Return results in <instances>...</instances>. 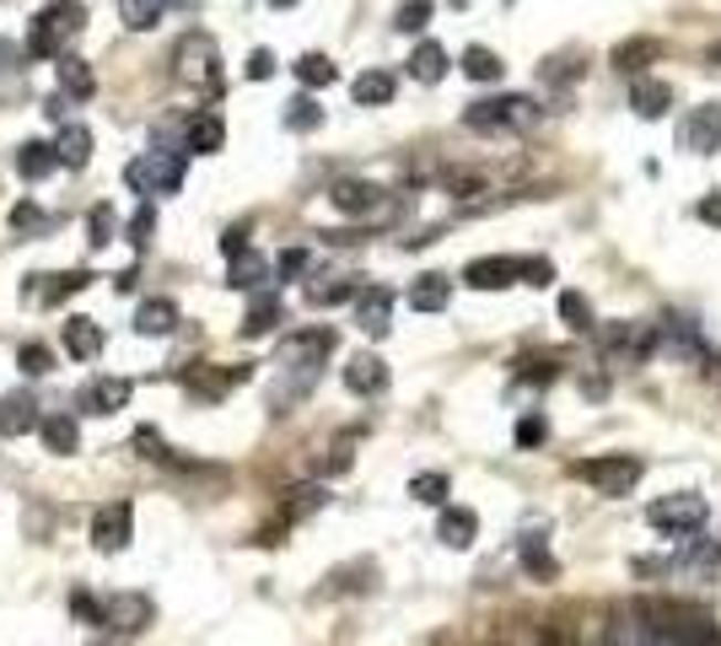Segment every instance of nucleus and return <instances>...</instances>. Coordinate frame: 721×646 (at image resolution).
<instances>
[{
	"instance_id": "1",
	"label": "nucleus",
	"mask_w": 721,
	"mask_h": 646,
	"mask_svg": "<svg viewBox=\"0 0 721 646\" xmlns=\"http://www.w3.org/2000/svg\"><path fill=\"white\" fill-rule=\"evenodd\" d=\"M86 28V6L81 0H49L33 28H28V54L33 60H65V43Z\"/></svg>"
},
{
	"instance_id": "2",
	"label": "nucleus",
	"mask_w": 721,
	"mask_h": 646,
	"mask_svg": "<svg viewBox=\"0 0 721 646\" xmlns=\"http://www.w3.org/2000/svg\"><path fill=\"white\" fill-rule=\"evenodd\" d=\"M539 119H544V108H539L533 97H522V92L484 97V103H469V108H463V124H469L474 135H522V129H533Z\"/></svg>"
},
{
	"instance_id": "3",
	"label": "nucleus",
	"mask_w": 721,
	"mask_h": 646,
	"mask_svg": "<svg viewBox=\"0 0 721 646\" xmlns=\"http://www.w3.org/2000/svg\"><path fill=\"white\" fill-rule=\"evenodd\" d=\"M657 351L673 356V362H683V366H694L700 377H717L721 372V356L711 351V340L700 334V323L694 319H662L657 323Z\"/></svg>"
},
{
	"instance_id": "4",
	"label": "nucleus",
	"mask_w": 721,
	"mask_h": 646,
	"mask_svg": "<svg viewBox=\"0 0 721 646\" xmlns=\"http://www.w3.org/2000/svg\"><path fill=\"white\" fill-rule=\"evenodd\" d=\"M124 178H129V189H140V195H178L184 178H189V152L157 146V152H146V157L129 162Z\"/></svg>"
},
{
	"instance_id": "5",
	"label": "nucleus",
	"mask_w": 721,
	"mask_h": 646,
	"mask_svg": "<svg viewBox=\"0 0 721 646\" xmlns=\"http://www.w3.org/2000/svg\"><path fill=\"white\" fill-rule=\"evenodd\" d=\"M571 475L587 480L598 496H630V490L641 485L646 463L636 458V452H603V458H582V463H571Z\"/></svg>"
},
{
	"instance_id": "6",
	"label": "nucleus",
	"mask_w": 721,
	"mask_h": 646,
	"mask_svg": "<svg viewBox=\"0 0 721 646\" xmlns=\"http://www.w3.org/2000/svg\"><path fill=\"white\" fill-rule=\"evenodd\" d=\"M641 576H657V571H683V576H717L721 571V539H706V533H694V539H683L673 555H662V561H651L641 555L636 561Z\"/></svg>"
},
{
	"instance_id": "7",
	"label": "nucleus",
	"mask_w": 721,
	"mask_h": 646,
	"mask_svg": "<svg viewBox=\"0 0 721 646\" xmlns=\"http://www.w3.org/2000/svg\"><path fill=\"white\" fill-rule=\"evenodd\" d=\"M711 518V501L700 496V490H679V496H657L651 507H646V523L657 528V533H700Z\"/></svg>"
},
{
	"instance_id": "8",
	"label": "nucleus",
	"mask_w": 721,
	"mask_h": 646,
	"mask_svg": "<svg viewBox=\"0 0 721 646\" xmlns=\"http://www.w3.org/2000/svg\"><path fill=\"white\" fill-rule=\"evenodd\" d=\"M651 351H657V329H651V323H608V329H603V356H608V362L641 366Z\"/></svg>"
},
{
	"instance_id": "9",
	"label": "nucleus",
	"mask_w": 721,
	"mask_h": 646,
	"mask_svg": "<svg viewBox=\"0 0 721 646\" xmlns=\"http://www.w3.org/2000/svg\"><path fill=\"white\" fill-rule=\"evenodd\" d=\"M221 54H216V39H205V33H189V39L178 43V76L189 81V86H205V92H216L221 86Z\"/></svg>"
},
{
	"instance_id": "10",
	"label": "nucleus",
	"mask_w": 721,
	"mask_h": 646,
	"mask_svg": "<svg viewBox=\"0 0 721 646\" xmlns=\"http://www.w3.org/2000/svg\"><path fill=\"white\" fill-rule=\"evenodd\" d=\"M608 646H673V636L646 614L641 604L636 608H619L614 614V625H608Z\"/></svg>"
},
{
	"instance_id": "11",
	"label": "nucleus",
	"mask_w": 721,
	"mask_h": 646,
	"mask_svg": "<svg viewBox=\"0 0 721 646\" xmlns=\"http://www.w3.org/2000/svg\"><path fill=\"white\" fill-rule=\"evenodd\" d=\"M679 140L689 157H711L721 146V103H700V108H689L679 124Z\"/></svg>"
},
{
	"instance_id": "12",
	"label": "nucleus",
	"mask_w": 721,
	"mask_h": 646,
	"mask_svg": "<svg viewBox=\"0 0 721 646\" xmlns=\"http://www.w3.org/2000/svg\"><path fill=\"white\" fill-rule=\"evenodd\" d=\"M328 200L334 210H345V216H388V189H377V184H366V178H339L334 189H328Z\"/></svg>"
},
{
	"instance_id": "13",
	"label": "nucleus",
	"mask_w": 721,
	"mask_h": 646,
	"mask_svg": "<svg viewBox=\"0 0 721 646\" xmlns=\"http://www.w3.org/2000/svg\"><path fill=\"white\" fill-rule=\"evenodd\" d=\"M129 539H135V507H129V501H108V507L92 518V544H97L103 555H119Z\"/></svg>"
},
{
	"instance_id": "14",
	"label": "nucleus",
	"mask_w": 721,
	"mask_h": 646,
	"mask_svg": "<svg viewBox=\"0 0 721 646\" xmlns=\"http://www.w3.org/2000/svg\"><path fill=\"white\" fill-rule=\"evenodd\" d=\"M151 598L146 593H114L108 604H103V625L114 631V636H140L146 625H151Z\"/></svg>"
},
{
	"instance_id": "15",
	"label": "nucleus",
	"mask_w": 721,
	"mask_h": 646,
	"mask_svg": "<svg viewBox=\"0 0 721 646\" xmlns=\"http://www.w3.org/2000/svg\"><path fill=\"white\" fill-rule=\"evenodd\" d=\"M281 366H323L334 356V329H302V334H285L281 340Z\"/></svg>"
},
{
	"instance_id": "16",
	"label": "nucleus",
	"mask_w": 721,
	"mask_h": 646,
	"mask_svg": "<svg viewBox=\"0 0 721 646\" xmlns=\"http://www.w3.org/2000/svg\"><path fill=\"white\" fill-rule=\"evenodd\" d=\"M356 323H360V334L383 340V334L394 329V291H383V285H366V291L356 296Z\"/></svg>"
},
{
	"instance_id": "17",
	"label": "nucleus",
	"mask_w": 721,
	"mask_h": 646,
	"mask_svg": "<svg viewBox=\"0 0 721 646\" xmlns=\"http://www.w3.org/2000/svg\"><path fill=\"white\" fill-rule=\"evenodd\" d=\"M518 555H522V571H527L533 582H555V576H561V565H555V555H550V533H544V528H522Z\"/></svg>"
},
{
	"instance_id": "18",
	"label": "nucleus",
	"mask_w": 721,
	"mask_h": 646,
	"mask_svg": "<svg viewBox=\"0 0 721 646\" xmlns=\"http://www.w3.org/2000/svg\"><path fill=\"white\" fill-rule=\"evenodd\" d=\"M76 404L86 415H119L124 404H129V383L124 377H92L76 394Z\"/></svg>"
},
{
	"instance_id": "19",
	"label": "nucleus",
	"mask_w": 721,
	"mask_h": 646,
	"mask_svg": "<svg viewBox=\"0 0 721 646\" xmlns=\"http://www.w3.org/2000/svg\"><path fill=\"white\" fill-rule=\"evenodd\" d=\"M345 388L360 394V399H372V394H383L388 388V362L383 356H372V351H360L345 362Z\"/></svg>"
},
{
	"instance_id": "20",
	"label": "nucleus",
	"mask_w": 721,
	"mask_h": 646,
	"mask_svg": "<svg viewBox=\"0 0 721 646\" xmlns=\"http://www.w3.org/2000/svg\"><path fill=\"white\" fill-rule=\"evenodd\" d=\"M651 60H662V43L657 39H625V43H614V54H608V65L630 81H641Z\"/></svg>"
},
{
	"instance_id": "21",
	"label": "nucleus",
	"mask_w": 721,
	"mask_h": 646,
	"mask_svg": "<svg viewBox=\"0 0 721 646\" xmlns=\"http://www.w3.org/2000/svg\"><path fill=\"white\" fill-rule=\"evenodd\" d=\"M437 539L447 544V550H469V544L480 539V518H474L469 507H441Z\"/></svg>"
},
{
	"instance_id": "22",
	"label": "nucleus",
	"mask_w": 721,
	"mask_h": 646,
	"mask_svg": "<svg viewBox=\"0 0 721 646\" xmlns=\"http://www.w3.org/2000/svg\"><path fill=\"white\" fill-rule=\"evenodd\" d=\"M318 372L323 366H285V377L270 388V404L275 409H291V404H302L313 388H318Z\"/></svg>"
},
{
	"instance_id": "23",
	"label": "nucleus",
	"mask_w": 721,
	"mask_h": 646,
	"mask_svg": "<svg viewBox=\"0 0 721 646\" xmlns=\"http://www.w3.org/2000/svg\"><path fill=\"white\" fill-rule=\"evenodd\" d=\"M242 377H248V366H195V372H189V394L221 399L227 388H238Z\"/></svg>"
},
{
	"instance_id": "24",
	"label": "nucleus",
	"mask_w": 721,
	"mask_h": 646,
	"mask_svg": "<svg viewBox=\"0 0 721 646\" xmlns=\"http://www.w3.org/2000/svg\"><path fill=\"white\" fill-rule=\"evenodd\" d=\"M630 108H636L641 119H662V114L673 108V86H668V81H651V76L630 81Z\"/></svg>"
},
{
	"instance_id": "25",
	"label": "nucleus",
	"mask_w": 721,
	"mask_h": 646,
	"mask_svg": "<svg viewBox=\"0 0 721 646\" xmlns=\"http://www.w3.org/2000/svg\"><path fill=\"white\" fill-rule=\"evenodd\" d=\"M463 281L474 291H506V285H518V259H474L463 270Z\"/></svg>"
},
{
	"instance_id": "26",
	"label": "nucleus",
	"mask_w": 721,
	"mask_h": 646,
	"mask_svg": "<svg viewBox=\"0 0 721 646\" xmlns=\"http://www.w3.org/2000/svg\"><path fill=\"white\" fill-rule=\"evenodd\" d=\"M323 507H328V490H323L318 480L291 485L285 501H281V523H302V518H313V512H323Z\"/></svg>"
},
{
	"instance_id": "27",
	"label": "nucleus",
	"mask_w": 721,
	"mask_h": 646,
	"mask_svg": "<svg viewBox=\"0 0 721 646\" xmlns=\"http://www.w3.org/2000/svg\"><path fill=\"white\" fill-rule=\"evenodd\" d=\"M281 319H285L281 296H275V291H259V296L248 302V313H242V334H248V340H259V334H270Z\"/></svg>"
},
{
	"instance_id": "28",
	"label": "nucleus",
	"mask_w": 721,
	"mask_h": 646,
	"mask_svg": "<svg viewBox=\"0 0 721 646\" xmlns=\"http://www.w3.org/2000/svg\"><path fill=\"white\" fill-rule=\"evenodd\" d=\"M54 71H60V92H65V97H92V92H97V71H92V60H81V54L54 60Z\"/></svg>"
},
{
	"instance_id": "29",
	"label": "nucleus",
	"mask_w": 721,
	"mask_h": 646,
	"mask_svg": "<svg viewBox=\"0 0 721 646\" xmlns=\"http://www.w3.org/2000/svg\"><path fill=\"white\" fill-rule=\"evenodd\" d=\"M54 157L65 162V167H86V162H92V129H86V124H60Z\"/></svg>"
},
{
	"instance_id": "30",
	"label": "nucleus",
	"mask_w": 721,
	"mask_h": 646,
	"mask_svg": "<svg viewBox=\"0 0 721 646\" xmlns=\"http://www.w3.org/2000/svg\"><path fill=\"white\" fill-rule=\"evenodd\" d=\"M135 329H140V334H151V340L173 334V329H178V302H167V296H151V302H140V313H135Z\"/></svg>"
},
{
	"instance_id": "31",
	"label": "nucleus",
	"mask_w": 721,
	"mask_h": 646,
	"mask_svg": "<svg viewBox=\"0 0 721 646\" xmlns=\"http://www.w3.org/2000/svg\"><path fill=\"white\" fill-rule=\"evenodd\" d=\"M65 351H71L76 362H92V356L103 351V323H92V319H65Z\"/></svg>"
},
{
	"instance_id": "32",
	"label": "nucleus",
	"mask_w": 721,
	"mask_h": 646,
	"mask_svg": "<svg viewBox=\"0 0 721 646\" xmlns=\"http://www.w3.org/2000/svg\"><path fill=\"white\" fill-rule=\"evenodd\" d=\"M452 302V281L447 275H420V281L409 285V308L415 313H441Z\"/></svg>"
},
{
	"instance_id": "33",
	"label": "nucleus",
	"mask_w": 721,
	"mask_h": 646,
	"mask_svg": "<svg viewBox=\"0 0 721 646\" xmlns=\"http://www.w3.org/2000/svg\"><path fill=\"white\" fill-rule=\"evenodd\" d=\"M39 409H33V399H6L0 404V437H28V431H39Z\"/></svg>"
},
{
	"instance_id": "34",
	"label": "nucleus",
	"mask_w": 721,
	"mask_h": 646,
	"mask_svg": "<svg viewBox=\"0 0 721 646\" xmlns=\"http://www.w3.org/2000/svg\"><path fill=\"white\" fill-rule=\"evenodd\" d=\"M409 76L426 81V86H437L441 76H447V49L441 43H415V54H409Z\"/></svg>"
},
{
	"instance_id": "35",
	"label": "nucleus",
	"mask_w": 721,
	"mask_h": 646,
	"mask_svg": "<svg viewBox=\"0 0 721 646\" xmlns=\"http://www.w3.org/2000/svg\"><path fill=\"white\" fill-rule=\"evenodd\" d=\"M39 437H43V447H49V452H60V458H65V452H76V447H81L76 415H49V420L39 426Z\"/></svg>"
},
{
	"instance_id": "36",
	"label": "nucleus",
	"mask_w": 721,
	"mask_h": 646,
	"mask_svg": "<svg viewBox=\"0 0 721 646\" xmlns=\"http://www.w3.org/2000/svg\"><path fill=\"white\" fill-rule=\"evenodd\" d=\"M54 167H60L54 146H43V140H22V146H17V173H22L28 184H39L43 173H54Z\"/></svg>"
},
{
	"instance_id": "37",
	"label": "nucleus",
	"mask_w": 721,
	"mask_h": 646,
	"mask_svg": "<svg viewBox=\"0 0 721 646\" xmlns=\"http://www.w3.org/2000/svg\"><path fill=\"white\" fill-rule=\"evenodd\" d=\"M221 146H227V124L216 119V114H195V119H189V152L210 157V152H221Z\"/></svg>"
},
{
	"instance_id": "38",
	"label": "nucleus",
	"mask_w": 721,
	"mask_h": 646,
	"mask_svg": "<svg viewBox=\"0 0 721 646\" xmlns=\"http://www.w3.org/2000/svg\"><path fill=\"white\" fill-rule=\"evenodd\" d=\"M227 264H232V281H227V285H238V291H259V285L270 281V259H264V253H253V248H248V253H238V259H227Z\"/></svg>"
},
{
	"instance_id": "39",
	"label": "nucleus",
	"mask_w": 721,
	"mask_h": 646,
	"mask_svg": "<svg viewBox=\"0 0 721 646\" xmlns=\"http://www.w3.org/2000/svg\"><path fill=\"white\" fill-rule=\"evenodd\" d=\"M351 97H356L360 108H383V103L394 97V76H388V71H360L356 86H351Z\"/></svg>"
},
{
	"instance_id": "40",
	"label": "nucleus",
	"mask_w": 721,
	"mask_h": 646,
	"mask_svg": "<svg viewBox=\"0 0 721 646\" xmlns=\"http://www.w3.org/2000/svg\"><path fill=\"white\" fill-rule=\"evenodd\" d=\"M351 296H360V285L351 281V275H328V281L307 285V302H313V308H334V302H351Z\"/></svg>"
},
{
	"instance_id": "41",
	"label": "nucleus",
	"mask_w": 721,
	"mask_h": 646,
	"mask_svg": "<svg viewBox=\"0 0 721 646\" xmlns=\"http://www.w3.org/2000/svg\"><path fill=\"white\" fill-rule=\"evenodd\" d=\"M501 54L495 49H484V43H469L463 49V76H474V81H501Z\"/></svg>"
},
{
	"instance_id": "42",
	"label": "nucleus",
	"mask_w": 721,
	"mask_h": 646,
	"mask_svg": "<svg viewBox=\"0 0 721 646\" xmlns=\"http://www.w3.org/2000/svg\"><path fill=\"white\" fill-rule=\"evenodd\" d=\"M173 0H119V17L124 28H135V33H146V28H157L161 11H167Z\"/></svg>"
},
{
	"instance_id": "43",
	"label": "nucleus",
	"mask_w": 721,
	"mask_h": 646,
	"mask_svg": "<svg viewBox=\"0 0 721 646\" xmlns=\"http://www.w3.org/2000/svg\"><path fill=\"white\" fill-rule=\"evenodd\" d=\"M409 496H415L420 507H447L452 485H447V475H437V469H431V475H415V480H409Z\"/></svg>"
},
{
	"instance_id": "44",
	"label": "nucleus",
	"mask_w": 721,
	"mask_h": 646,
	"mask_svg": "<svg viewBox=\"0 0 721 646\" xmlns=\"http://www.w3.org/2000/svg\"><path fill=\"white\" fill-rule=\"evenodd\" d=\"M561 319H565V329H576V334H587L593 329V302L582 296V291H561Z\"/></svg>"
},
{
	"instance_id": "45",
	"label": "nucleus",
	"mask_w": 721,
	"mask_h": 646,
	"mask_svg": "<svg viewBox=\"0 0 721 646\" xmlns=\"http://www.w3.org/2000/svg\"><path fill=\"white\" fill-rule=\"evenodd\" d=\"M318 124H323V108L313 97H291V103H285V129L307 135V129H318Z\"/></svg>"
},
{
	"instance_id": "46",
	"label": "nucleus",
	"mask_w": 721,
	"mask_h": 646,
	"mask_svg": "<svg viewBox=\"0 0 721 646\" xmlns=\"http://www.w3.org/2000/svg\"><path fill=\"white\" fill-rule=\"evenodd\" d=\"M334 76H339V71H334L328 54H302V60H296V81H302V86H328Z\"/></svg>"
},
{
	"instance_id": "47",
	"label": "nucleus",
	"mask_w": 721,
	"mask_h": 646,
	"mask_svg": "<svg viewBox=\"0 0 721 646\" xmlns=\"http://www.w3.org/2000/svg\"><path fill=\"white\" fill-rule=\"evenodd\" d=\"M43 227H49V216H43L33 200H22L17 210H11V232H17V238H33V232H43Z\"/></svg>"
},
{
	"instance_id": "48",
	"label": "nucleus",
	"mask_w": 721,
	"mask_h": 646,
	"mask_svg": "<svg viewBox=\"0 0 721 646\" xmlns=\"http://www.w3.org/2000/svg\"><path fill=\"white\" fill-rule=\"evenodd\" d=\"M426 22H431V0H404L399 17H394V28H399V33H420Z\"/></svg>"
},
{
	"instance_id": "49",
	"label": "nucleus",
	"mask_w": 721,
	"mask_h": 646,
	"mask_svg": "<svg viewBox=\"0 0 721 646\" xmlns=\"http://www.w3.org/2000/svg\"><path fill=\"white\" fill-rule=\"evenodd\" d=\"M86 227H92V242H97V248H103V242H114V232H119V216H114V205H97Z\"/></svg>"
},
{
	"instance_id": "50",
	"label": "nucleus",
	"mask_w": 721,
	"mask_h": 646,
	"mask_svg": "<svg viewBox=\"0 0 721 646\" xmlns=\"http://www.w3.org/2000/svg\"><path fill=\"white\" fill-rule=\"evenodd\" d=\"M151 232H157V210H151V205H140V210L129 216V242H135V248H146V242H151Z\"/></svg>"
},
{
	"instance_id": "51",
	"label": "nucleus",
	"mask_w": 721,
	"mask_h": 646,
	"mask_svg": "<svg viewBox=\"0 0 721 646\" xmlns=\"http://www.w3.org/2000/svg\"><path fill=\"white\" fill-rule=\"evenodd\" d=\"M275 270H281L285 281H302V275L313 270V253H307V248H285V253H281V264H275Z\"/></svg>"
},
{
	"instance_id": "52",
	"label": "nucleus",
	"mask_w": 721,
	"mask_h": 646,
	"mask_svg": "<svg viewBox=\"0 0 721 646\" xmlns=\"http://www.w3.org/2000/svg\"><path fill=\"white\" fill-rule=\"evenodd\" d=\"M135 452H140V458H157V463H167V442H161L157 426H140V431H135Z\"/></svg>"
},
{
	"instance_id": "53",
	"label": "nucleus",
	"mask_w": 721,
	"mask_h": 646,
	"mask_svg": "<svg viewBox=\"0 0 721 646\" xmlns=\"http://www.w3.org/2000/svg\"><path fill=\"white\" fill-rule=\"evenodd\" d=\"M518 281L550 285V281H555V264H550V259H518Z\"/></svg>"
},
{
	"instance_id": "54",
	"label": "nucleus",
	"mask_w": 721,
	"mask_h": 646,
	"mask_svg": "<svg viewBox=\"0 0 721 646\" xmlns=\"http://www.w3.org/2000/svg\"><path fill=\"white\" fill-rule=\"evenodd\" d=\"M544 437H550V420H544V415H522L518 420V447H539Z\"/></svg>"
},
{
	"instance_id": "55",
	"label": "nucleus",
	"mask_w": 721,
	"mask_h": 646,
	"mask_svg": "<svg viewBox=\"0 0 721 646\" xmlns=\"http://www.w3.org/2000/svg\"><path fill=\"white\" fill-rule=\"evenodd\" d=\"M86 285H92V275H86V270L54 275V285H49V302H60V296H76V291H86Z\"/></svg>"
},
{
	"instance_id": "56",
	"label": "nucleus",
	"mask_w": 721,
	"mask_h": 646,
	"mask_svg": "<svg viewBox=\"0 0 721 646\" xmlns=\"http://www.w3.org/2000/svg\"><path fill=\"white\" fill-rule=\"evenodd\" d=\"M17 362H22V372H28V377H43V372L54 366V356H49V345H22V356H17Z\"/></svg>"
},
{
	"instance_id": "57",
	"label": "nucleus",
	"mask_w": 721,
	"mask_h": 646,
	"mask_svg": "<svg viewBox=\"0 0 721 646\" xmlns=\"http://www.w3.org/2000/svg\"><path fill=\"white\" fill-rule=\"evenodd\" d=\"M275 76V54H270V49H253V54H248V81H270Z\"/></svg>"
},
{
	"instance_id": "58",
	"label": "nucleus",
	"mask_w": 721,
	"mask_h": 646,
	"mask_svg": "<svg viewBox=\"0 0 721 646\" xmlns=\"http://www.w3.org/2000/svg\"><path fill=\"white\" fill-rule=\"evenodd\" d=\"M221 253H227V259H238V253H248V227H232V232L221 238Z\"/></svg>"
},
{
	"instance_id": "59",
	"label": "nucleus",
	"mask_w": 721,
	"mask_h": 646,
	"mask_svg": "<svg viewBox=\"0 0 721 646\" xmlns=\"http://www.w3.org/2000/svg\"><path fill=\"white\" fill-rule=\"evenodd\" d=\"M700 221H706V227H721V189H711V195L700 200Z\"/></svg>"
},
{
	"instance_id": "60",
	"label": "nucleus",
	"mask_w": 721,
	"mask_h": 646,
	"mask_svg": "<svg viewBox=\"0 0 721 646\" xmlns=\"http://www.w3.org/2000/svg\"><path fill=\"white\" fill-rule=\"evenodd\" d=\"M17 60H22V54H17V43H11V39H0V76H6V71L17 65Z\"/></svg>"
},
{
	"instance_id": "61",
	"label": "nucleus",
	"mask_w": 721,
	"mask_h": 646,
	"mask_svg": "<svg viewBox=\"0 0 721 646\" xmlns=\"http://www.w3.org/2000/svg\"><path fill=\"white\" fill-rule=\"evenodd\" d=\"M582 394H593V399H603V394H608V383H603V377H582Z\"/></svg>"
},
{
	"instance_id": "62",
	"label": "nucleus",
	"mask_w": 721,
	"mask_h": 646,
	"mask_svg": "<svg viewBox=\"0 0 721 646\" xmlns=\"http://www.w3.org/2000/svg\"><path fill=\"white\" fill-rule=\"evenodd\" d=\"M706 65H717V71H721V43H711V49H706Z\"/></svg>"
},
{
	"instance_id": "63",
	"label": "nucleus",
	"mask_w": 721,
	"mask_h": 646,
	"mask_svg": "<svg viewBox=\"0 0 721 646\" xmlns=\"http://www.w3.org/2000/svg\"><path fill=\"white\" fill-rule=\"evenodd\" d=\"M270 6H275V11H285V6H296V0H270Z\"/></svg>"
}]
</instances>
